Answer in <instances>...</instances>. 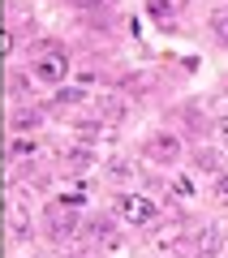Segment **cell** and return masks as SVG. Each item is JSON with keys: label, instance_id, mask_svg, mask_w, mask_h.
<instances>
[{"label": "cell", "instance_id": "obj_1", "mask_svg": "<svg viewBox=\"0 0 228 258\" xmlns=\"http://www.w3.org/2000/svg\"><path fill=\"white\" fill-rule=\"evenodd\" d=\"M30 74H35V82H43V86H61L65 78H69V52H65L61 43L35 47V56H30Z\"/></svg>", "mask_w": 228, "mask_h": 258}, {"label": "cell", "instance_id": "obj_2", "mask_svg": "<svg viewBox=\"0 0 228 258\" xmlns=\"http://www.w3.org/2000/svg\"><path fill=\"white\" fill-rule=\"evenodd\" d=\"M142 155L151 159V164H181V155H185V142L177 138L173 129H155V134H151V138L142 142Z\"/></svg>", "mask_w": 228, "mask_h": 258}, {"label": "cell", "instance_id": "obj_3", "mask_svg": "<svg viewBox=\"0 0 228 258\" xmlns=\"http://www.w3.org/2000/svg\"><path fill=\"white\" fill-rule=\"evenodd\" d=\"M117 215L125 224H138V228H142V224H155V215H159V207L151 203V198H142V194H117Z\"/></svg>", "mask_w": 228, "mask_h": 258}, {"label": "cell", "instance_id": "obj_4", "mask_svg": "<svg viewBox=\"0 0 228 258\" xmlns=\"http://www.w3.org/2000/svg\"><path fill=\"white\" fill-rule=\"evenodd\" d=\"M224 241H219V228H198L194 232V254L198 258H219Z\"/></svg>", "mask_w": 228, "mask_h": 258}, {"label": "cell", "instance_id": "obj_5", "mask_svg": "<svg viewBox=\"0 0 228 258\" xmlns=\"http://www.w3.org/2000/svg\"><path fill=\"white\" fill-rule=\"evenodd\" d=\"M146 13H151L159 26H168V22L177 18V0H146Z\"/></svg>", "mask_w": 228, "mask_h": 258}, {"label": "cell", "instance_id": "obj_6", "mask_svg": "<svg viewBox=\"0 0 228 258\" xmlns=\"http://www.w3.org/2000/svg\"><path fill=\"white\" fill-rule=\"evenodd\" d=\"M194 168H198V172H215V176H219V155H215V151H207V147L194 151Z\"/></svg>", "mask_w": 228, "mask_h": 258}, {"label": "cell", "instance_id": "obj_7", "mask_svg": "<svg viewBox=\"0 0 228 258\" xmlns=\"http://www.w3.org/2000/svg\"><path fill=\"white\" fill-rule=\"evenodd\" d=\"M9 151H13L18 159H30V155H39V142H35V138H22V134H13Z\"/></svg>", "mask_w": 228, "mask_h": 258}, {"label": "cell", "instance_id": "obj_8", "mask_svg": "<svg viewBox=\"0 0 228 258\" xmlns=\"http://www.w3.org/2000/svg\"><path fill=\"white\" fill-rule=\"evenodd\" d=\"M86 232H91L95 241H112V220H108V215H95V220H91V228H86Z\"/></svg>", "mask_w": 228, "mask_h": 258}, {"label": "cell", "instance_id": "obj_9", "mask_svg": "<svg viewBox=\"0 0 228 258\" xmlns=\"http://www.w3.org/2000/svg\"><path fill=\"white\" fill-rule=\"evenodd\" d=\"M39 112H18V116H13V134H26V129H39Z\"/></svg>", "mask_w": 228, "mask_h": 258}, {"label": "cell", "instance_id": "obj_10", "mask_svg": "<svg viewBox=\"0 0 228 258\" xmlns=\"http://www.w3.org/2000/svg\"><path fill=\"white\" fill-rule=\"evenodd\" d=\"M211 30H215V39H219V43L228 47V5H224V9L215 13V18H211Z\"/></svg>", "mask_w": 228, "mask_h": 258}, {"label": "cell", "instance_id": "obj_11", "mask_svg": "<svg viewBox=\"0 0 228 258\" xmlns=\"http://www.w3.org/2000/svg\"><path fill=\"white\" fill-rule=\"evenodd\" d=\"M65 168H91V151H69L65 155Z\"/></svg>", "mask_w": 228, "mask_h": 258}, {"label": "cell", "instance_id": "obj_12", "mask_svg": "<svg viewBox=\"0 0 228 258\" xmlns=\"http://www.w3.org/2000/svg\"><path fill=\"white\" fill-rule=\"evenodd\" d=\"M99 112H103L108 120H117V116H121L125 108H121V99H99Z\"/></svg>", "mask_w": 228, "mask_h": 258}, {"label": "cell", "instance_id": "obj_13", "mask_svg": "<svg viewBox=\"0 0 228 258\" xmlns=\"http://www.w3.org/2000/svg\"><path fill=\"white\" fill-rule=\"evenodd\" d=\"M73 5H78V9H86V13H103L112 0H73Z\"/></svg>", "mask_w": 228, "mask_h": 258}, {"label": "cell", "instance_id": "obj_14", "mask_svg": "<svg viewBox=\"0 0 228 258\" xmlns=\"http://www.w3.org/2000/svg\"><path fill=\"white\" fill-rule=\"evenodd\" d=\"M215 198L228 207V172H219V176H215Z\"/></svg>", "mask_w": 228, "mask_h": 258}, {"label": "cell", "instance_id": "obj_15", "mask_svg": "<svg viewBox=\"0 0 228 258\" xmlns=\"http://www.w3.org/2000/svg\"><path fill=\"white\" fill-rule=\"evenodd\" d=\"M129 172H134L129 159H112V176H129Z\"/></svg>", "mask_w": 228, "mask_h": 258}, {"label": "cell", "instance_id": "obj_16", "mask_svg": "<svg viewBox=\"0 0 228 258\" xmlns=\"http://www.w3.org/2000/svg\"><path fill=\"white\" fill-rule=\"evenodd\" d=\"M219 134H224V138H228V112H224V116H219Z\"/></svg>", "mask_w": 228, "mask_h": 258}]
</instances>
